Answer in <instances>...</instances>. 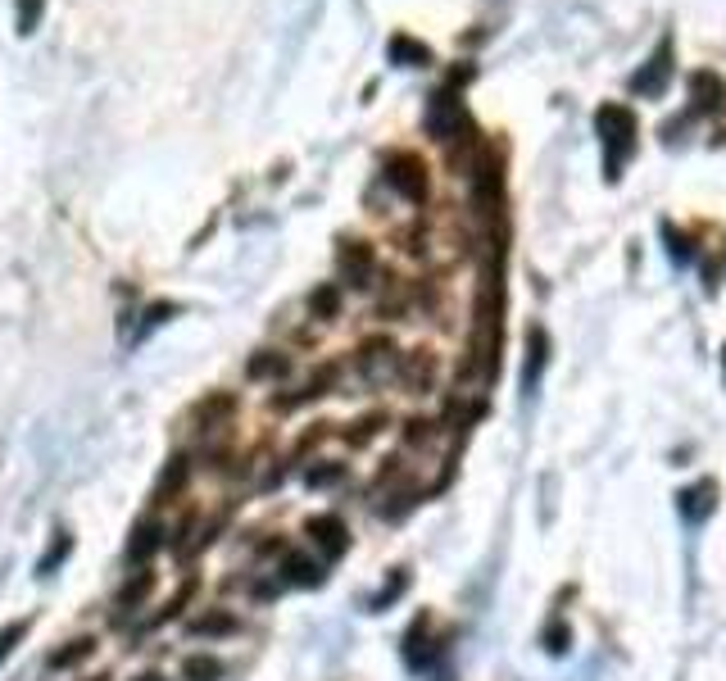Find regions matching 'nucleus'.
Wrapping results in <instances>:
<instances>
[{
	"instance_id": "obj_19",
	"label": "nucleus",
	"mask_w": 726,
	"mask_h": 681,
	"mask_svg": "<svg viewBox=\"0 0 726 681\" xmlns=\"http://www.w3.org/2000/svg\"><path fill=\"white\" fill-rule=\"evenodd\" d=\"M681 509H686V518H695V523L699 518H708L713 514V486L704 482V486H695V491H686L681 495Z\"/></svg>"
},
{
	"instance_id": "obj_16",
	"label": "nucleus",
	"mask_w": 726,
	"mask_h": 681,
	"mask_svg": "<svg viewBox=\"0 0 726 681\" xmlns=\"http://www.w3.org/2000/svg\"><path fill=\"white\" fill-rule=\"evenodd\" d=\"M218 677H223V659H214V654H191L182 663V681H218Z\"/></svg>"
},
{
	"instance_id": "obj_5",
	"label": "nucleus",
	"mask_w": 726,
	"mask_h": 681,
	"mask_svg": "<svg viewBox=\"0 0 726 681\" xmlns=\"http://www.w3.org/2000/svg\"><path fill=\"white\" fill-rule=\"evenodd\" d=\"M164 545H168V527L159 523V518H141L128 536V563H141V568H146L150 554H159Z\"/></svg>"
},
{
	"instance_id": "obj_15",
	"label": "nucleus",
	"mask_w": 726,
	"mask_h": 681,
	"mask_svg": "<svg viewBox=\"0 0 726 681\" xmlns=\"http://www.w3.org/2000/svg\"><path fill=\"white\" fill-rule=\"evenodd\" d=\"M345 273H350V287H368V277H373V255H368V246H350L341 255Z\"/></svg>"
},
{
	"instance_id": "obj_3",
	"label": "nucleus",
	"mask_w": 726,
	"mask_h": 681,
	"mask_svg": "<svg viewBox=\"0 0 726 681\" xmlns=\"http://www.w3.org/2000/svg\"><path fill=\"white\" fill-rule=\"evenodd\" d=\"M395 382H400L409 395H427L432 391V382H436V359L427 355V350L400 355V364H395Z\"/></svg>"
},
{
	"instance_id": "obj_17",
	"label": "nucleus",
	"mask_w": 726,
	"mask_h": 681,
	"mask_svg": "<svg viewBox=\"0 0 726 681\" xmlns=\"http://www.w3.org/2000/svg\"><path fill=\"white\" fill-rule=\"evenodd\" d=\"M69 554H73V536H69V532H55V541H50V550L37 559V577H50V573H55V568H59V563L69 559Z\"/></svg>"
},
{
	"instance_id": "obj_27",
	"label": "nucleus",
	"mask_w": 726,
	"mask_h": 681,
	"mask_svg": "<svg viewBox=\"0 0 726 681\" xmlns=\"http://www.w3.org/2000/svg\"><path fill=\"white\" fill-rule=\"evenodd\" d=\"M87 681H109V677H87Z\"/></svg>"
},
{
	"instance_id": "obj_21",
	"label": "nucleus",
	"mask_w": 726,
	"mask_h": 681,
	"mask_svg": "<svg viewBox=\"0 0 726 681\" xmlns=\"http://www.w3.org/2000/svg\"><path fill=\"white\" fill-rule=\"evenodd\" d=\"M28 627H32L28 618H19V622H5V627H0V663H5V659H10V654L23 645V636H28Z\"/></svg>"
},
{
	"instance_id": "obj_9",
	"label": "nucleus",
	"mask_w": 726,
	"mask_h": 681,
	"mask_svg": "<svg viewBox=\"0 0 726 681\" xmlns=\"http://www.w3.org/2000/svg\"><path fill=\"white\" fill-rule=\"evenodd\" d=\"M282 573L291 586H323V563L318 559H305V554H282Z\"/></svg>"
},
{
	"instance_id": "obj_23",
	"label": "nucleus",
	"mask_w": 726,
	"mask_h": 681,
	"mask_svg": "<svg viewBox=\"0 0 726 681\" xmlns=\"http://www.w3.org/2000/svg\"><path fill=\"white\" fill-rule=\"evenodd\" d=\"M309 305H314V309H318V314H323V318H336V291H332V287L314 291V296H309Z\"/></svg>"
},
{
	"instance_id": "obj_4",
	"label": "nucleus",
	"mask_w": 726,
	"mask_h": 681,
	"mask_svg": "<svg viewBox=\"0 0 726 681\" xmlns=\"http://www.w3.org/2000/svg\"><path fill=\"white\" fill-rule=\"evenodd\" d=\"M236 632H241V618L232 609H200L187 618V636H196V641H223Z\"/></svg>"
},
{
	"instance_id": "obj_25",
	"label": "nucleus",
	"mask_w": 726,
	"mask_h": 681,
	"mask_svg": "<svg viewBox=\"0 0 726 681\" xmlns=\"http://www.w3.org/2000/svg\"><path fill=\"white\" fill-rule=\"evenodd\" d=\"M545 645H550L554 654H563L568 650V627H550V632H545Z\"/></svg>"
},
{
	"instance_id": "obj_7",
	"label": "nucleus",
	"mask_w": 726,
	"mask_h": 681,
	"mask_svg": "<svg viewBox=\"0 0 726 681\" xmlns=\"http://www.w3.org/2000/svg\"><path fill=\"white\" fill-rule=\"evenodd\" d=\"M96 650H100L96 636H73L69 645H59V650H50L46 668H50V672H69V668H78V663H87Z\"/></svg>"
},
{
	"instance_id": "obj_26",
	"label": "nucleus",
	"mask_w": 726,
	"mask_h": 681,
	"mask_svg": "<svg viewBox=\"0 0 726 681\" xmlns=\"http://www.w3.org/2000/svg\"><path fill=\"white\" fill-rule=\"evenodd\" d=\"M137 681H168V677H164V672H141Z\"/></svg>"
},
{
	"instance_id": "obj_18",
	"label": "nucleus",
	"mask_w": 726,
	"mask_h": 681,
	"mask_svg": "<svg viewBox=\"0 0 726 681\" xmlns=\"http://www.w3.org/2000/svg\"><path fill=\"white\" fill-rule=\"evenodd\" d=\"M436 436H441V423H432V418H409L404 423V445H413V450L436 445Z\"/></svg>"
},
{
	"instance_id": "obj_11",
	"label": "nucleus",
	"mask_w": 726,
	"mask_h": 681,
	"mask_svg": "<svg viewBox=\"0 0 726 681\" xmlns=\"http://www.w3.org/2000/svg\"><path fill=\"white\" fill-rule=\"evenodd\" d=\"M150 591H155V573H150V568H137V577H128V582L118 586L114 609H137Z\"/></svg>"
},
{
	"instance_id": "obj_8",
	"label": "nucleus",
	"mask_w": 726,
	"mask_h": 681,
	"mask_svg": "<svg viewBox=\"0 0 726 681\" xmlns=\"http://www.w3.org/2000/svg\"><path fill=\"white\" fill-rule=\"evenodd\" d=\"M232 414H236V395H227V391L205 395V400L196 405V418L205 423V432H218V427H227V423H232Z\"/></svg>"
},
{
	"instance_id": "obj_14",
	"label": "nucleus",
	"mask_w": 726,
	"mask_h": 681,
	"mask_svg": "<svg viewBox=\"0 0 726 681\" xmlns=\"http://www.w3.org/2000/svg\"><path fill=\"white\" fill-rule=\"evenodd\" d=\"M341 482H345V464H336V459H318L314 468H305L309 491H327V486H341Z\"/></svg>"
},
{
	"instance_id": "obj_22",
	"label": "nucleus",
	"mask_w": 726,
	"mask_h": 681,
	"mask_svg": "<svg viewBox=\"0 0 726 681\" xmlns=\"http://www.w3.org/2000/svg\"><path fill=\"white\" fill-rule=\"evenodd\" d=\"M540 364H545V346H540V332L531 336V359H527V377H522V386H527V395H531V386H536V377H540Z\"/></svg>"
},
{
	"instance_id": "obj_13",
	"label": "nucleus",
	"mask_w": 726,
	"mask_h": 681,
	"mask_svg": "<svg viewBox=\"0 0 726 681\" xmlns=\"http://www.w3.org/2000/svg\"><path fill=\"white\" fill-rule=\"evenodd\" d=\"M191 600H196V577H187V582L177 586V595H173V600L159 604V613L146 622V627H164V622H177V618H182V609H187Z\"/></svg>"
},
{
	"instance_id": "obj_10",
	"label": "nucleus",
	"mask_w": 726,
	"mask_h": 681,
	"mask_svg": "<svg viewBox=\"0 0 726 681\" xmlns=\"http://www.w3.org/2000/svg\"><path fill=\"white\" fill-rule=\"evenodd\" d=\"M286 373H291V359L277 355V350H259V355L246 364L250 382H277V377H286Z\"/></svg>"
},
{
	"instance_id": "obj_12",
	"label": "nucleus",
	"mask_w": 726,
	"mask_h": 681,
	"mask_svg": "<svg viewBox=\"0 0 726 681\" xmlns=\"http://www.w3.org/2000/svg\"><path fill=\"white\" fill-rule=\"evenodd\" d=\"M386 423H391L386 414H363L359 423L345 427V445H350V450H363V445H373L377 436H382V427H386Z\"/></svg>"
},
{
	"instance_id": "obj_6",
	"label": "nucleus",
	"mask_w": 726,
	"mask_h": 681,
	"mask_svg": "<svg viewBox=\"0 0 726 681\" xmlns=\"http://www.w3.org/2000/svg\"><path fill=\"white\" fill-rule=\"evenodd\" d=\"M187 482H191V459H187V454H173V459H168V468L159 473L150 504H173L177 495L187 491Z\"/></svg>"
},
{
	"instance_id": "obj_24",
	"label": "nucleus",
	"mask_w": 726,
	"mask_h": 681,
	"mask_svg": "<svg viewBox=\"0 0 726 681\" xmlns=\"http://www.w3.org/2000/svg\"><path fill=\"white\" fill-rule=\"evenodd\" d=\"M323 436H327V423H318V427H314V432H305V436H300V445H295V459H305V454H309V450H314V445H318V441H323Z\"/></svg>"
},
{
	"instance_id": "obj_2",
	"label": "nucleus",
	"mask_w": 726,
	"mask_h": 681,
	"mask_svg": "<svg viewBox=\"0 0 726 681\" xmlns=\"http://www.w3.org/2000/svg\"><path fill=\"white\" fill-rule=\"evenodd\" d=\"M395 364H400V355H395V346L386 341V336H373V341H363L359 355H354V368H359V377L368 386H382L386 377H395Z\"/></svg>"
},
{
	"instance_id": "obj_20",
	"label": "nucleus",
	"mask_w": 726,
	"mask_h": 681,
	"mask_svg": "<svg viewBox=\"0 0 726 681\" xmlns=\"http://www.w3.org/2000/svg\"><path fill=\"white\" fill-rule=\"evenodd\" d=\"M404 591H409V573H404V568H395V573H391V582H386L382 591L373 595V609H377V613H382V609H391V604L400 600Z\"/></svg>"
},
{
	"instance_id": "obj_1",
	"label": "nucleus",
	"mask_w": 726,
	"mask_h": 681,
	"mask_svg": "<svg viewBox=\"0 0 726 681\" xmlns=\"http://www.w3.org/2000/svg\"><path fill=\"white\" fill-rule=\"evenodd\" d=\"M305 536L327 563H336L345 550H350V527L341 523V514H314L305 523Z\"/></svg>"
}]
</instances>
